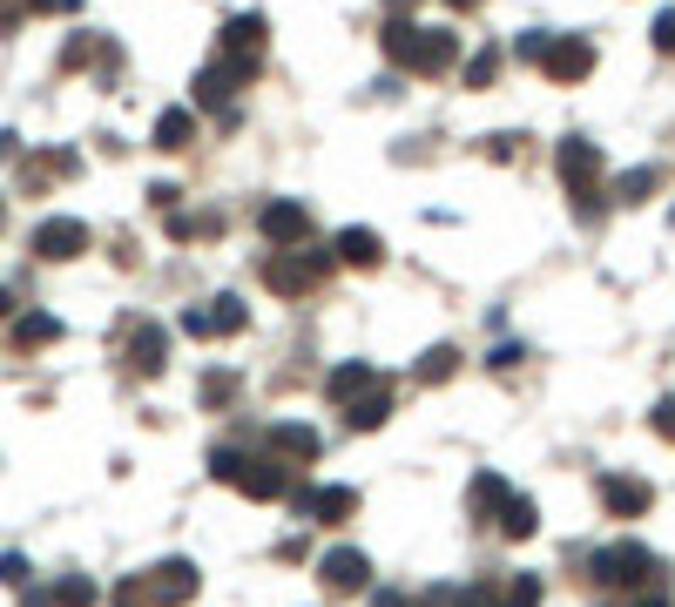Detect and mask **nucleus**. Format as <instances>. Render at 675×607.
I'll return each mask as SVG.
<instances>
[{
    "instance_id": "nucleus-38",
    "label": "nucleus",
    "mask_w": 675,
    "mask_h": 607,
    "mask_svg": "<svg viewBox=\"0 0 675 607\" xmlns=\"http://www.w3.org/2000/svg\"><path fill=\"white\" fill-rule=\"evenodd\" d=\"M655 432H662V439H675V398H662V405H655Z\"/></svg>"
},
{
    "instance_id": "nucleus-3",
    "label": "nucleus",
    "mask_w": 675,
    "mask_h": 607,
    "mask_svg": "<svg viewBox=\"0 0 675 607\" xmlns=\"http://www.w3.org/2000/svg\"><path fill=\"white\" fill-rule=\"evenodd\" d=\"M325 270H331V257H325V250H311V257H304V243H298V250H270V264H264V283H270L277 297H304L311 283L325 277Z\"/></svg>"
},
{
    "instance_id": "nucleus-8",
    "label": "nucleus",
    "mask_w": 675,
    "mask_h": 607,
    "mask_svg": "<svg viewBox=\"0 0 675 607\" xmlns=\"http://www.w3.org/2000/svg\"><path fill=\"white\" fill-rule=\"evenodd\" d=\"M142 600H149V607H183V600H196V567H189V560L149 567V574H142Z\"/></svg>"
},
{
    "instance_id": "nucleus-19",
    "label": "nucleus",
    "mask_w": 675,
    "mask_h": 607,
    "mask_svg": "<svg viewBox=\"0 0 675 607\" xmlns=\"http://www.w3.org/2000/svg\"><path fill=\"white\" fill-rule=\"evenodd\" d=\"M196 142V115L189 108H163V115H155V149H189Z\"/></svg>"
},
{
    "instance_id": "nucleus-37",
    "label": "nucleus",
    "mask_w": 675,
    "mask_h": 607,
    "mask_svg": "<svg viewBox=\"0 0 675 607\" xmlns=\"http://www.w3.org/2000/svg\"><path fill=\"white\" fill-rule=\"evenodd\" d=\"M21 8H27V14H74L82 0H21Z\"/></svg>"
},
{
    "instance_id": "nucleus-9",
    "label": "nucleus",
    "mask_w": 675,
    "mask_h": 607,
    "mask_svg": "<svg viewBox=\"0 0 675 607\" xmlns=\"http://www.w3.org/2000/svg\"><path fill=\"white\" fill-rule=\"evenodd\" d=\"M82 250H89V223L82 217H48L42 230H34V257H48V264H68Z\"/></svg>"
},
{
    "instance_id": "nucleus-41",
    "label": "nucleus",
    "mask_w": 675,
    "mask_h": 607,
    "mask_svg": "<svg viewBox=\"0 0 675 607\" xmlns=\"http://www.w3.org/2000/svg\"><path fill=\"white\" fill-rule=\"evenodd\" d=\"M628 607H668V594H662V587H649V594H635Z\"/></svg>"
},
{
    "instance_id": "nucleus-14",
    "label": "nucleus",
    "mask_w": 675,
    "mask_h": 607,
    "mask_svg": "<svg viewBox=\"0 0 675 607\" xmlns=\"http://www.w3.org/2000/svg\"><path fill=\"white\" fill-rule=\"evenodd\" d=\"M264 34H270L264 14H236V21H223V55L257 68V61H264Z\"/></svg>"
},
{
    "instance_id": "nucleus-32",
    "label": "nucleus",
    "mask_w": 675,
    "mask_h": 607,
    "mask_svg": "<svg viewBox=\"0 0 675 607\" xmlns=\"http://www.w3.org/2000/svg\"><path fill=\"white\" fill-rule=\"evenodd\" d=\"M183 331H189V338H217V331H210V304H189V311H183Z\"/></svg>"
},
{
    "instance_id": "nucleus-34",
    "label": "nucleus",
    "mask_w": 675,
    "mask_h": 607,
    "mask_svg": "<svg viewBox=\"0 0 675 607\" xmlns=\"http://www.w3.org/2000/svg\"><path fill=\"white\" fill-rule=\"evenodd\" d=\"M230 392H236V378H230V372L203 378V405H230Z\"/></svg>"
},
{
    "instance_id": "nucleus-28",
    "label": "nucleus",
    "mask_w": 675,
    "mask_h": 607,
    "mask_svg": "<svg viewBox=\"0 0 675 607\" xmlns=\"http://www.w3.org/2000/svg\"><path fill=\"white\" fill-rule=\"evenodd\" d=\"M412 34H419L412 21H385V61H399V68H406V55H412Z\"/></svg>"
},
{
    "instance_id": "nucleus-30",
    "label": "nucleus",
    "mask_w": 675,
    "mask_h": 607,
    "mask_svg": "<svg viewBox=\"0 0 675 607\" xmlns=\"http://www.w3.org/2000/svg\"><path fill=\"white\" fill-rule=\"evenodd\" d=\"M493 68H500V55H493V48H480V55L466 61V89H487V81H493Z\"/></svg>"
},
{
    "instance_id": "nucleus-27",
    "label": "nucleus",
    "mask_w": 675,
    "mask_h": 607,
    "mask_svg": "<svg viewBox=\"0 0 675 607\" xmlns=\"http://www.w3.org/2000/svg\"><path fill=\"white\" fill-rule=\"evenodd\" d=\"M244 324H251V304H244V297H217V304H210V331H217V338L244 331Z\"/></svg>"
},
{
    "instance_id": "nucleus-15",
    "label": "nucleus",
    "mask_w": 675,
    "mask_h": 607,
    "mask_svg": "<svg viewBox=\"0 0 675 607\" xmlns=\"http://www.w3.org/2000/svg\"><path fill=\"white\" fill-rule=\"evenodd\" d=\"M331 257L338 264H351V270H379L385 264V243H379V230H338V243H331Z\"/></svg>"
},
{
    "instance_id": "nucleus-2",
    "label": "nucleus",
    "mask_w": 675,
    "mask_h": 607,
    "mask_svg": "<svg viewBox=\"0 0 675 607\" xmlns=\"http://www.w3.org/2000/svg\"><path fill=\"white\" fill-rule=\"evenodd\" d=\"M251 61H230V55H217L203 74H196V108H217V121H223V129H230V121H236V108H230V95L236 89H251Z\"/></svg>"
},
{
    "instance_id": "nucleus-31",
    "label": "nucleus",
    "mask_w": 675,
    "mask_h": 607,
    "mask_svg": "<svg viewBox=\"0 0 675 607\" xmlns=\"http://www.w3.org/2000/svg\"><path fill=\"white\" fill-rule=\"evenodd\" d=\"M547 40H554V34H540V27H534V34H521V40H513V61H540V55H547Z\"/></svg>"
},
{
    "instance_id": "nucleus-4",
    "label": "nucleus",
    "mask_w": 675,
    "mask_h": 607,
    "mask_svg": "<svg viewBox=\"0 0 675 607\" xmlns=\"http://www.w3.org/2000/svg\"><path fill=\"white\" fill-rule=\"evenodd\" d=\"M223 486H236V493H251V500H284L291 493V472L277 466L270 453H236V466H230Z\"/></svg>"
},
{
    "instance_id": "nucleus-29",
    "label": "nucleus",
    "mask_w": 675,
    "mask_h": 607,
    "mask_svg": "<svg viewBox=\"0 0 675 607\" xmlns=\"http://www.w3.org/2000/svg\"><path fill=\"white\" fill-rule=\"evenodd\" d=\"M500 607H540V574H521V581L500 594Z\"/></svg>"
},
{
    "instance_id": "nucleus-39",
    "label": "nucleus",
    "mask_w": 675,
    "mask_h": 607,
    "mask_svg": "<svg viewBox=\"0 0 675 607\" xmlns=\"http://www.w3.org/2000/svg\"><path fill=\"white\" fill-rule=\"evenodd\" d=\"M176 196H183L176 183H155V189H149V202H155V210H176Z\"/></svg>"
},
{
    "instance_id": "nucleus-22",
    "label": "nucleus",
    "mask_w": 675,
    "mask_h": 607,
    "mask_svg": "<svg viewBox=\"0 0 675 607\" xmlns=\"http://www.w3.org/2000/svg\"><path fill=\"white\" fill-rule=\"evenodd\" d=\"M61 338V317H48V311H27V317H14V345L21 351H34V345H55Z\"/></svg>"
},
{
    "instance_id": "nucleus-6",
    "label": "nucleus",
    "mask_w": 675,
    "mask_h": 607,
    "mask_svg": "<svg viewBox=\"0 0 675 607\" xmlns=\"http://www.w3.org/2000/svg\"><path fill=\"white\" fill-rule=\"evenodd\" d=\"M540 68H547V81L574 89V81H587V74H594V40H587V34H554V40H547V55H540Z\"/></svg>"
},
{
    "instance_id": "nucleus-18",
    "label": "nucleus",
    "mask_w": 675,
    "mask_h": 607,
    "mask_svg": "<svg viewBox=\"0 0 675 607\" xmlns=\"http://www.w3.org/2000/svg\"><path fill=\"white\" fill-rule=\"evenodd\" d=\"M379 385V372H372V364H359V358H351V364H338V372L325 378V392H331V405H351V398H365Z\"/></svg>"
},
{
    "instance_id": "nucleus-13",
    "label": "nucleus",
    "mask_w": 675,
    "mask_h": 607,
    "mask_svg": "<svg viewBox=\"0 0 675 607\" xmlns=\"http://www.w3.org/2000/svg\"><path fill=\"white\" fill-rule=\"evenodd\" d=\"M649 500H655V486H649V479H635V472H608V479H602V506H608L615 520L649 513Z\"/></svg>"
},
{
    "instance_id": "nucleus-43",
    "label": "nucleus",
    "mask_w": 675,
    "mask_h": 607,
    "mask_svg": "<svg viewBox=\"0 0 675 607\" xmlns=\"http://www.w3.org/2000/svg\"><path fill=\"white\" fill-rule=\"evenodd\" d=\"M14 311V291H8V283H0V317H8Z\"/></svg>"
},
{
    "instance_id": "nucleus-1",
    "label": "nucleus",
    "mask_w": 675,
    "mask_h": 607,
    "mask_svg": "<svg viewBox=\"0 0 675 607\" xmlns=\"http://www.w3.org/2000/svg\"><path fill=\"white\" fill-rule=\"evenodd\" d=\"M587 581L594 587H642V581H655V553L635 547V540H615L587 560Z\"/></svg>"
},
{
    "instance_id": "nucleus-20",
    "label": "nucleus",
    "mask_w": 675,
    "mask_h": 607,
    "mask_svg": "<svg viewBox=\"0 0 675 607\" xmlns=\"http://www.w3.org/2000/svg\"><path fill=\"white\" fill-rule=\"evenodd\" d=\"M270 453L277 459H317V432L311 425H270Z\"/></svg>"
},
{
    "instance_id": "nucleus-25",
    "label": "nucleus",
    "mask_w": 675,
    "mask_h": 607,
    "mask_svg": "<svg viewBox=\"0 0 675 607\" xmlns=\"http://www.w3.org/2000/svg\"><path fill=\"white\" fill-rule=\"evenodd\" d=\"M655 183H662V170H649V162H642V170H621L615 176V202H649Z\"/></svg>"
},
{
    "instance_id": "nucleus-42",
    "label": "nucleus",
    "mask_w": 675,
    "mask_h": 607,
    "mask_svg": "<svg viewBox=\"0 0 675 607\" xmlns=\"http://www.w3.org/2000/svg\"><path fill=\"white\" fill-rule=\"evenodd\" d=\"M372 607H406V594H392V587H385V594H379Z\"/></svg>"
},
{
    "instance_id": "nucleus-17",
    "label": "nucleus",
    "mask_w": 675,
    "mask_h": 607,
    "mask_svg": "<svg viewBox=\"0 0 675 607\" xmlns=\"http://www.w3.org/2000/svg\"><path fill=\"white\" fill-rule=\"evenodd\" d=\"M385 419H392V392H385V385H372L365 398L345 405V425H351V432H379Z\"/></svg>"
},
{
    "instance_id": "nucleus-35",
    "label": "nucleus",
    "mask_w": 675,
    "mask_h": 607,
    "mask_svg": "<svg viewBox=\"0 0 675 607\" xmlns=\"http://www.w3.org/2000/svg\"><path fill=\"white\" fill-rule=\"evenodd\" d=\"M0 581H8V587H27V560H21V553H0Z\"/></svg>"
},
{
    "instance_id": "nucleus-36",
    "label": "nucleus",
    "mask_w": 675,
    "mask_h": 607,
    "mask_svg": "<svg viewBox=\"0 0 675 607\" xmlns=\"http://www.w3.org/2000/svg\"><path fill=\"white\" fill-rule=\"evenodd\" d=\"M453 607H500V600H493V587H459Z\"/></svg>"
},
{
    "instance_id": "nucleus-7",
    "label": "nucleus",
    "mask_w": 675,
    "mask_h": 607,
    "mask_svg": "<svg viewBox=\"0 0 675 607\" xmlns=\"http://www.w3.org/2000/svg\"><path fill=\"white\" fill-rule=\"evenodd\" d=\"M257 230H264V243H277V250H298V243H311V210L291 202V196H277V202L257 210Z\"/></svg>"
},
{
    "instance_id": "nucleus-21",
    "label": "nucleus",
    "mask_w": 675,
    "mask_h": 607,
    "mask_svg": "<svg viewBox=\"0 0 675 607\" xmlns=\"http://www.w3.org/2000/svg\"><path fill=\"white\" fill-rule=\"evenodd\" d=\"M453 372H459V345H432V351L412 364V378H419V385H446Z\"/></svg>"
},
{
    "instance_id": "nucleus-16",
    "label": "nucleus",
    "mask_w": 675,
    "mask_h": 607,
    "mask_svg": "<svg viewBox=\"0 0 675 607\" xmlns=\"http://www.w3.org/2000/svg\"><path fill=\"white\" fill-rule=\"evenodd\" d=\"M170 351V338H163V324H136V331H129V364H136V372L142 378H155V372H163V358Z\"/></svg>"
},
{
    "instance_id": "nucleus-11",
    "label": "nucleus",
    "mask_w": 675,
    "mask_h": 607,
    "mask_svg": "<svg viewBox=\"0 0 675 607\" xmlns=\"http://www.w3.org/2000/svg\"><path fill=\"white\" fill-rule=\"evenodd\" d=\"M317 581H325L331 594H359V587L372 581V560H365L359 547H331L325 560H317Z\"/></svg>"
},
{
    "instance_id": "nucleus-33",
    "label": "nucleus",
    "mask_w": 675,
    "mask_h": 607,
    "mask_svg": "<svg viewBox=\"0 0 675 607\" xmlns=\"http://www.w3.org/2000/svg\"><path fill=\"white\" fill-rule=\"evenodd\" d=\"M649 34H655V55H675V8H668V14H655V27H649Z\"/></svg>"
},
{
    "instance_id": "nucleus-23",
    "label": "nucleus",
    "mask_w": 675,
    "mask_h": 607,
    "mask_svg": "<svg viewBox=\"0 0 675 607\" xmlns=\"http://www.w3.org/2000/svg\"><path fill=\"white\" fill-rule=\"evenodd\" d=\"M534 526H540V506H534L527 493H513V500L500 506V534H507V540H527Z\"/></svg>"
},
{
    "instance_id": "nucleus-10",
    "label": "nucleus",
    "mask_w": 675,
    "mask_h": 607,
    "mask_svg": "<svg viewBox=\"0 0 675 607\" xmlns=\"http://www.w3.org/2000/svg\"><path fill=\"white\" fill-rule=\"evenodd\" d=\"M453 61H459V34H446V27H419V34H412V55H406L412 74L432 81V74H446Z\"/></svg>"
},
{
    "instance_id": "nucleus-24",
    "label": "nucleus",
    "mask_w": 675,
    "mask_h": 607,
    "mask_svg": "<svg viewBox=\"0 0 675 607\" xmlns=\"http://www.w3.org/2000/svg\"><path fill=\"white\" fill-rule=\"evenodd\" d=\"M507 500H513V486H507L500 472H480V479H473V493H466V506L480 513V520H487V513H500Z\"/></svg>"
},
{
    "instance_id": "nucleus-40",
    "label": "nucleus",
    "mask_w": 675,
    "mask_h": 607,
    "mask_svg": "<svg viewBox=\"0 0 675 607\" xmlns=\"http://www.w3.org/2000/svg\"><path fill=\"white\" fill-rule=\"evenodd\" d=\"M521 358H527L521 345H500V351H493V372H513V364H521Z\"/></svg>"
},
{
    "instance_id": "nucleus-44",
    "label": "nucleus",
    "mask_w": 675,
    "mask_h": 607,
    "mask_svg": "<svg viewBox=\"0 0 675 607\" xmlns=\"http://www.w3.org/2000/svg\"><path fill=\"white\" fill-rule=\"evenodd\" d=\"M446 8H480V0H446Z\"/></svg>"
},
{
    "instance_id": "nucleus-5",
    "label": "nucleus",
    "mask_w": 675,
    "mask_h": 607,
    "mask_svg": "<svg viewBox=\"0 0 675 607\" xmlns=\"http://www.w3.org/2000/svg\"><path fill=\"white\" fill-rule=\"evenodd\" d=\"M284 500L298 506V520H317V526H345L359 513V493H351V486H291Z\"/></svg>"
},
{
    "instance_id": "nucleus-26",
    "label": "nucleus",
    "mask_w": 675,
    "mask_h": 607,
    "mask_svg": "<svg viewBox=\"0 0 675 607\" xmlns=\"http://www.w3.org/2000/svg\"><path fill=\"white\" fill-rule=\"evenodd\" d=\"M48 600H55V607H95V600H102V587H95L89 574H61Z\"/></svg>"
},
{
    "instance_id": "nucleus-12",
    "label": "nucleus",
    "mask_w": 675,
    "mask_h": 607,
    "mask_svg": "<svg viewBox=\"0 0 675 607\" xmlns=\"http://www.w3.org/2000/svg\"><path fill=\"white\" fill-rule=\"evenodd\" d=\"M554 170H561V183H568V189H602V149L581 142V136H568V142H561V155H554Z\"/></svg>"
}]
</instances>
